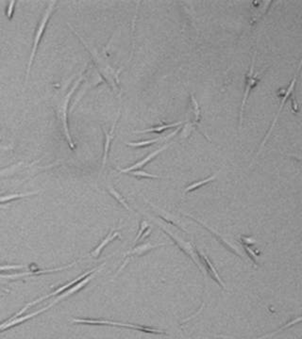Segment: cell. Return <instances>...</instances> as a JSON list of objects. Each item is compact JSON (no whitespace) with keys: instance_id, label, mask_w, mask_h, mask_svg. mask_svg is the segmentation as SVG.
Segmentation results:
<instances>
[{"instance_id":"6da1fadb","label":"cell","mask_w":302,"mask_h":339,"mask_svg":"<svg viewBox=\"0 0 302 339\" xmlns=\"http://www.w3.org/2000/svg\"><path fill=\"white\" fill-rule=\"evenodd\" d=\"M70 29L73 30V32L75 33L76 35L78 36V38L81 40V42L83 43L84 46L86 47V49L90 52L91 56L93 58L94 61L96 62L97 66H98L99 71H100V74L102 75V76L104 77L106 81L108 82V84L113 88V90L119 93V74H120V71L117 70L115 71L107 61H106L99 54H98V51L92 47L84 39H83V36L78 32L76 31V30H74V28H72V26H70Z\"/></svg>"},{"instance_id":"7a4b0ae2","label":"cell","mask_w":302,"mask_h":339,"mask_svg":"<svg viewBox=\"0 0 302 339\" xmlns=\"http://www.w3.org/2000/svg\"><path fill=\"white\" fill-rule=\"evenodd\" d=\"M72 322L79 324H88V325H106V326H113L118 328H124L127 330H133V331H142L145 333L151 334H158V335H166V332L163 330H160L153 326L147 325H141V324L122 323L116 322L112 320H106V319H94V318H73Z\"/></svg>"},{"instance_id":"3957f363","label":"cell","mask_w":302,"mask_h":339,"mask_svg":"<svg viewBox=\"0 0 302 339\" xmlns=\"http://www.w3.org/2000/svg\"><path fill=\"white\" fill-rule=\"evenodd\" d=\"M57 5V2L56 1H52V2H49L47 4V8L45 10V14L42 16L40 22L38 24L37 30H36V32H35V35H34V38H33V44H32V48H31V52H30V60H29V62H28V66H27V73H26V82L28 81V78L30 76V71H31V67L33 65V62H34V59H35V56H36V52L38 50V46H39V44L41 42V39L43 37L44 33H45V29H46V26H47V23L49 21L51 15H52L53 12L55 10V7Z\"/></svg>"},{"instance_id":"277c9868","label":"cell","mask_w":302,"mask_h":339,"mask_svg":"<svg viewBox=\"0 0 302 339\" xmlns=\"http://www.w3.org/2000/svg\"><path fill=\"white\" fill-rule=\"evenodd\" d=\"M257 52L253 53L252 56V60H251V65L249 68L248 74L246 75V85H245V91L243 95V100H242L241 108H240V116H239V131H241L242 125L244 121V115H245V110H246V105L248 102L249 95L251 90H253L259 82L261 81V78L264 75V71H261L259 73H255V60H256Z\"/></svg>"},{"instance_id":"5b68a950","label":"cell","mask_w":302,"mask_h":339,"mask_svg":"<svg viewBox=\"0 0 302 339\" xmlns=\"http://www.w3.org/2000/svg\"><path fill=\"white\" fill-rule=\"evenodd\" d=\"M83 79H84V74H83V72H82V73H81V76L76 80L74 85L72 86V88H71L70 90L66 93V95L62 98V100H61V105H60V109H59L60 123H61V128H62L63 135L65 137V139H66V141H67L70 148L73 149V150H75L76 147L75 143L73 142L72 136H71L70 130H69V127H68V105H69V102H70V100H71V97H72L73 93H74L75 90L78 89V87L80 86V84L83 82Z\"/></svg>"},{"instance_id":"8992f818","label":"cell","mask_w":302,"mask_h":339,"mask_svg":"<svg viewBox=\"0 0 302 339\" xmlns=\"http://www.w3.org/2000/svg\"><path fill=\"white\" fill-rule=\"evenodd\" d=\"M158 226L165 232V233L173 241L174 243L179 247V249L182 251V253L185 255V256H188L189 258L194 262V264L196 265L197 270L201 272V274L203 275L205 277V271H204L203 268L202 266L199 263L198 261V258L196 256V253H195V250H194V245L189 242V241H185L184 240H182L180 237H178L177 235L172 233L171 231H169L166 226L163 225V224H159Z\"/></svg>"},{"instance_id":"52a82bcc","label":"cell","mask_w":302,"mask_h":339,"mask_svg":"<svg viewBox=\"0 0 302 339\" xmlns=\"http://www.w3.org/2000/svg\"><path fill=\"white\" fill-rule=\"evenodd\" d=\"M299 69H300V63H299L298 69H297V71H296V73H295V75H294V78L292 79V81H291L290 84H289L288 88H286L285 90H282V92H283V93H282V95H281L282 98H281V103H280V105H279V110H278V112H277V114H276V116H275V118H274V120H273V123H272L271 127H270L269 130H268V132L266 133V135H265V137H264V141H263V143H262V144H261V146L259 147V150H258V152H257L255 158L252 160V162H251L250 166L253 165V163H254L255 159H256V158H258L259 156H260V154L263 152V149H264L265 143H266V142L268 141L269 137H270V135H271L272 131H273V129H274V128H275V126H276V124H277V122H278L279 115H280V113H281V111H282V109H283V107H284V105L286 104L287 100L289 99L290 95H291V93H292V92H293V90H294V86H295L296 81H297V77H298V72H299Z\"/></svg>"},{"instance_id":"ba28073f","label":"cell","mask_w":302,"mask_h":339,"mask_svg":"<svg viewBox=\"0 0 302 339\" xmlns=\"http://www.w3.org/2000/svg\"><path fill=\"white\" fill-rule=\"evenodd\" d=\"M101 267V265L99 266V267H97V268H95V269H93V270H91V271H86V272H84V273H83L82 275H80L78 278L74 279L73 281H71V282H69V283H67V284H65L64 286H60V288H58V289H56L54 292H52V293L48 294V295H45V296H44V297H41V298H39V299H37V300H35V301H31V302H30V303H28L24 308L21 309L18 313H16V315L18 316H22L23 314L26 312V310H28V309L30 308L31 306H33V305H36V304H38L39 302H41V301H44L45 300H47V299H49V298H51V297H54V296H57V295H60V294L62 293L63 291H65V290H67L68 288H70L71 286H74V285H76L77 283H79V282H81L83 279L86 278L87 276H89L90 274H92V273H94L95 271H98V269Z\"/></svg>"},{"instance_id":"9c48e42d","label":"cell","mask_w":302,"mask_h":339,"mask_svg":"<svg viewBox=\"0 0 302 339\" xmlns=\"http://www.w3.org/2000/svg\"><path fill=\"white\" fill-rule=\"evenodd\" d=\"M184 216H186V217H188V218H191L192 219H194L196 222H197L198 224H200L201 226H203L204 228L206 229V230H208L210 233L215 238V240L216 241H218L219 243L224 247V248L226 249V250H228L230 253H232V254H234V256H238L240 259H242L244 262H246L245 261V259L243 258V256L241 255V253H240V251H239V249L237 248V247H235L234 246V244L232 243V242H230L229 241H226V239L223 237V236H221L220 234L217 233L215 230H213L212 228H211L210 226L208 225V224H206L205 222H203L202 220H200V219H198V218H195L194 216H192V215H190V214H183Z\"/></svg>"},{"instance_id":"30bf717a","label":"cell","mask_w":302,"mask_h":339,"mask_svg":"<svg viewBox=\"0 0 302 339\" xmlns=\"http://www.w3.org/2000/svg\"><path fill=\"white\" fill-rule=\"evenodd\" d=\"M58 302H59V301L55 299L54 301H51L49 304H47L44 308L40 309V310L35 311V312L31 313V314H29V315H27V316H16V314H15V315L12 316L11 318H9L8 320L4 321L3 323L0 324V331H5V330H7V329L15 327V326L18 325V324L23 323V322L29 320V319L32 318V317H35V316H38V315H40V314L44 313L45 311H47L48 309L51 308L52 306H54L55 304H57Z\"/></svg>"},{"instance_id":"8fae6325","label":"cell","mask_w":302,"mask_h":339,"mask_svg":"<svg viewBox=\"0 0 302 339\" xmlns=\"http://www.w3.org/2000/svg\"><path fill=\"white\" fill-rule=\"evenodd\" d=\"M162 246H166L165 243H161V244H151V243H144V244H142V245H139V246H136L134 248L129 250L128 252H127L124 256H125V260L124 262L122 263V265L120 266V268L118 269V271L116 272V274L114 276H117L121 271H123L127 265H128V262L131 260V258L135 257V256H142L143 255H145L146 253H148L151 250L153 249L159 248V247H162Z\"/></svg>"},{"instance_id":"7c38bea8","label":"cell","mask_w":302,"mask_h":339,"mask_svg":"<svg viewBox=\"0 0 302 339\" xmlns=\"http://www.w3.org/2000/svg\"><path fill=\"white\" fill-rule=\"evenodd\" d=\"M194 250H195V253H196V256L198 258V261L200 265L202 264V266L205 267L206 269V271L209 273V275L211 276V278L219 286H221V288L223 290H226V287L224 284V282L222 281V279L220 277L218 272L216 271L215 267L213 266V264L211 263L210 258L208 257V256L206 254H203L199 251V249L197 248L196 246L194 245Z\"/></svg>"},{"instance_id":"4fadbf2b","label":"cell","mask_w":302,"mask_h":339,"mask_svg":"<svg viewBox=\"0 0 302 339\" xmlns=\"http://www.w3.org/2000/svg\"><path fill=\"white\" fill-rule=\"evenodd\" d=\"M79 261H75L72 264H69L67 266L64 267H60V268H56V269H50V270H39V271H24L21 273H15V274H8V275H0V278L2 279H11V280H15V279L23 278V277H27V276H33V275H41V274H45V273H51V272H55V271H64L67 270L69 268L75 266L76 264L78 263Z\"/></svg>"},{"instance_id":"5bb4252c","label":"cell","mask_w":302,"mask_h":339,"mask_svg":"<svg viewBox=\"0 0 302 339\" xmlns=\"http://www.w3.org/2000/svg\"><path fill=\"white\" fill-rule=\"evenodd\" d=\"M149 203V205H150L152 208H154V213L158 216L159 218H162L166 223L169 224V225L177 227L178 229H180L181 231L184 232V233L189 234L188 230H186L183 226L181 225V222L178 220V218L174 216L173 214L168 213L167 211L163 209V208H161V207H159V206H156V205L153 204V203Z\"/></svg>"},{"instance_id":"9a60e30c","label":"cell","mask_w":302,"mask_h":339,"mask_svg":"<svg viewBox=\"0 0 302 339\" xmlns=\"http://www.w3.org/2000/svg\"><path fill=\"white\" fill-rule=\"evenodd\" d=\"M118 114L115 118V120L113 122V126L110 131L105 130V128H102L103 133L105 136V142H104V152H103V158H102V170L105 168L107 160H108V156H109V152H110V148H111V143L113 142V138H114V131L116 128V125L118 123V120L120 118V109L118 110Z\"/></svg>"},{"instance_id":"2e32d148","label":"cell","mask_w":302,"mask_h":339,"mask_svg":"<svg viewBox=\"0 0 302 339\" xmlns=\"http://www.w3.org/2000/svg\"><path fill=\"white\" fill-rule=\"evenodd\" d=\"M169 145H170V144H167V145L163 146L162 148H160V149H158V150L152 152V153H150L149 155H147V156H146L145 158H143V159H142V160H140V161L136 162L135 164L129 166V167L126 168V169H120V170H119V172L122 173H129V172H132V171H137V170H139V169L143 168V167H144V166L146 165L148 162H150L151 160H153V159L156 158L157 156H159V155H160V154H161L163 151L166 150V149L169 147Z\"/></svg>"},{"instance_id":"e0dca14e","label":"cell","mask_w":302,"mask_h":339,"mask_svg":"<svg viewBox=\"0 0 302 339\" xmlns=\"http://www.w3.org/2000/svg\"><path fill=\"white\" fill-rule=\"evenodd\" d=\"M253 5H255V7L252 9V14H251V17H250V25L251 27H253L256 23L259 22L263 16H264L266 12L268 11V9L270 7L272 2H260V3H252Z\"/></svg>"},{"instance_id":"ac0fdd59","label":"cell","mask_w":302,"mask_h":339,"mask_svg":"<svg viewBox=\"0 0 302 339\" xmlns=\"http://www.w3.org/2000/svg\"><path fill=\"white\" fill-rule=\"evenodd\" d=\"M115 239H120V233L117 232V231H114L113 229L110 233L107 235L105 239L101 241V243L98 245V247L91 253V256H93L95 258H98V256H100L101 252L103 251V249L105 248L110 242L114 241Z\"/></svg>"},{"instance_id":"d6986e66","label":"cell","mask_w":302,"mask_h":339,"mask_svg":"<svg viewBox=\"0 0 302 339\" xmlns=\"http://www.w3.org/2000/svg\"><path fill=\"white\" fill-rule=\"evenodd\" d=\"M184 123L185 122H177V123H171V124H163L161 126L147 128V129H144V130H142V131H135V133H140V134H143V133H157V134H162L164 131H166L167 129L179 128V127L183 126Z\"/></svg>"},{"instance_id":"ffe728a7","label":"cell","mask_w":302,"mask_h":339,"mask_svg":"<svg viewBox=\"0 0 302 339\" xmlns=\"http://www.w3.org/2000/svg\"><path fill=\"white\" fill-rule=\"evenodd\" d=\"M300 320H301V317L300 316H298L297 318H294V319H292L291 321H289L288 323L284 324L283 326H281L280 328H278L276 331H272V332H270V333H267V334H265V335H263V336H261V337H258V338H254V339H267L269 338V337H272V336H274V335H276L277 333H279V332H280V331H284V330H286V329H289L290 327H292L293 325H294V324L298 323V322H300ZM215 337H220V338H224V339H238V338H234V337H230V336H223V335H216Z\"/></svg>"},{"instance_id":"44dd1931","label":"cell","mask_w":302,"mask_h":339,"mask_svg":"<svg viewBox=\"0 0 302 339\" xmlns=\"http://www.w3.org/2000/svg\"><path fill=\"white\" fill-rule=\"evenodd\" d=\"M217 173H218L212 174V175H211V176H209V177L205 178L204 180L196 181V182H195V183H193V184L189 185L188 187H186V188H184L183 195H186V194H188V193L192 192V191H195V190L198 189V188H201L202 187H204V186L208 185L209 183H211V182H212V181L215 180V179H216V177H217Z\"/></svg>"},{"instance_id":"7402d4cb","label":"cell","mask_w":302,"mask_h":339,"mask_svg":"<svg viewBox=\"0 0 302 339\" xmlns=\"http://www.w3.org/2000/svg\"><path fill=\"white\" fill-rule=\"evenodd\" d=\"M190 104L192 106V111L194 114V122L192 123L194 125V127H197L201 121V109L200 106L198 105V102L195 97L194 93L191 91L190 92Z\"/></svg>"},{"instance_id":"603a6c76","label":"cell","mask_w":302,"mask_h":339,"mask_svg":"<svg viewBox=\"0 0 302 339\" xmlns=\"http://www.w3.org/2000/svg\"><path fill=\"white\" fill-rule=\"evenodd\" d=\"M150 232L151 229L149 228V223L146 220H142L141 223H140L139 231H138L135 240H134V243H137L138 241L143 240L146 237H149Z\"/></svg>"},{"instance_id":"cb8c5ba5","label":"cell","mask_w":302,"mask_h":339,"mask_svg":"<svg viewBox=\"0 0 302 339\" xmlns=\"http://www.w3.org/2000/svg\"><path fill=\"white\" fill-rule=\"evenodd\" d=\"M37 194V191L27 192V193H15V194H9V195L0 196V203H9L10 201H14L16 199H21L28 196L35 195Z\"/></svg>"},{"instance_id":"d4e9b609","label":"cell","mask_w":302,"mask_h":339,"mask_svg":"<svg viewBox=\"0 0 302 339\" xmlns=\"http://www.w3.org/2000/svg\"><path fill=\"white\" fill-rule=\"evenodd\" d=\"M108 191H109L110 194L113 196V198H114L118 203L122 204L127 210L132 211L131 210V208L128 206V203H127V201L125 200V198L121 195L120 193H119L115 188H113V186H109V187H108Z\"/></svg>"},{"instance_id":"484cf974","label":"cell","mask_w":302,"mask_h":339,"mask_svg":"<svg viewBox=\"0 0 302 339\" xmlns=\"http://www.w3.org/2000/svg\"><path fill=\"white\" fill-rule=\"evenodd\" d=\"M165 140H166V138H158V139L142 141V142H138V143H128L127 145L129 147H133V148H144V147H148L150 145H153L154 143H158L161 141H165Z\"/></svg>"},{"instance_id":"4316f807","label":"cell","mask_w":302,"mask_h":339,"mask_svg":"<svg viewBox=\"0 0 302 339\" xmlns=\"http://www.w3.org/2000/svg\"><path fill=\"white\" fill-rule=\"evenodd\" d=\"M129 174L134 176V177H137L138 179H143V178H147V179H166V177H162V176H159V175H156V174H152V173H147L145 172H142V171H132V172H129Z\"/></svg>"},{"instance_id":"83f0119b","label":"cell","mask_w":302,"mask_h":339,"mask_svg":"<svg viewBox=\"0 0 302 339\" xmlns=\"http://www.w3.org/2000/svg\"><path fill=\"white\" fill-rule=\"evenodd\" d=\"M24 269H29V266L27 265H5L0 266V271H19Z\"/></svg>"},{"instance_id":"f1b7e54d","label":"cell","mask_w":302,"mask_h":339,"mask_svg":"<svg viewBox=\"0 0 302 339\" xmlns=\"http://www.w3.org/2000/svg\"><path fill=\"white\" fill-rule=\"evenodd\" d=\"M21 165H22V162H19V163L15 164V165L11 166V167L6 168V169H4V170H1V171H0V177H2V176H4V175H8V174H10V173H14V172H15L18 168H20Z\"/></svg>"},{"instance_id":"f546056e","label":"cell","mask_w":302,"mask_h":339,"mask_svg":"<svg viewBox=\"0 0 302 339\" xmlns=\"http://www.w3.org/2000/svg\"><path fill=\"white\" fill-rule=\"evenodd\" d=\"M244 248H245V251L247 252L248 256L250 257V259L253 261L254 266L257 267V266H258V261H257V255L256 253H255V251H253L251 247H248V246H244Z\"/></svg>"},{"instance_id":"4dcf8cb0","label":"cell","mask_w":302,"mask_h":339,"mask_svg":"<svg viewBox=\"0 0 302 339\" xmlns=\"http://www.w3.org/2000/svg\"><path fill=\"white\" fill-rule=\"evenodd\" d=\"M15 4H16V2L13 1V2H10L9 5H8L6 15H7L9 19H11V18L13 17V14H14V11H15Z\"/></svg>"},{"instance_id":"1f68e13d","label":"cell","mask_w":302,"mask_h":339,"mask_svg":"<svg viewBox=\"0 0 302 339\" xmlns=\"http://www.w3.org/2000/svg\"><path fill=\"white\" fill-rule=\"evenodd\" d=\"M204 306H205V303H204L203 302V303H202V305L200 306V308L198 309V311H197V312H196V313H195L194 315H192V316H189V317H187V318H185L184 320H182V321H181V325H183V324H185L186 323V322H188V321H190V320H192L193 318H195V317H196V316H198V315H199V314H200V313L202 312V310H203Z\"/></svg>"},{"instance_id":"d6a6232c","label":"cell","mask_w":302,"mask_h":339,"mask_svg":"<svg viewBox=\"0 0 302 339\" xmlns=\"http://www.w3.org/2000/svg\"><path fill=\"white\" fill-rule=\"evenodd\" d=\"M241 243L244 246H248V247H251L252 245H254L256 243V241L250 238H246V237H242Z\"/></svg>"},{"instance_id":"836d02e7","label":"cell","mask_w":302,"mask_h":339,"mask_svg":"<svg viewBox=\"0 0 302 339\" xmlns=\"http://www.w3.org/2000/svg\"><path fill=\"white\" fill-rule=\"evenodd\" d=\"M291 102H292L293 111H294V112H297V111H298V105L296 104V102H295V99H294L293 97L291 98Z\"/></svg>"}]
</instances>
